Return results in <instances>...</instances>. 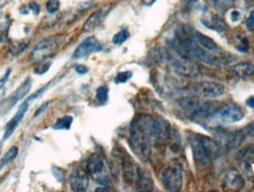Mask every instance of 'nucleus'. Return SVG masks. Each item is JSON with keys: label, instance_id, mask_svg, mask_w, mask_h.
<instances>
[{"label": "nucleus", "instance_id": "1", "mask_svg": "<svg viewBox=\"0 0 254 192\" xmlns=\"http://www.w3.org/2000/svg\"><path fill=\"white\" fill-rule=\"evenodd\" d=\"M171 127L163 119H154L150 116H139L132 121L129 140L132 149L140 157L148 156L151 142H165L170 138Z\"/></svg>", "mask_w": 254, "mask_h": 192}, {"label": "nucleus", "instance_id": "2", "mask_svg": "<svg viewBox=\"0 0 254 192\" xmlns=\"http://www.w3.org/2000/svg\"><path fill=\"white\" fill-rule=\"evenodd\" d=\"M189 142L196 165H207L219 156L218 144L208 137L198 133H190Z\"/></svg>", "mask_w": 254, "mask_h": 192}, {"label": "nucleus", "instance_id": "3", "mask_svg": "<svg viewBox=\"0 0 254 192\" xmlns=\"http://www.w3.org/2000/svg\"><path fill=\"white\" fill-rule=\"evenodd\" d=\"M66 36H51L39 41L31 52V60L33 63H43L47 58L53 57L60 46L64 44Z\"/></svg>", "mask_w": 254, "mask_h": 192}, {"label": "nucleus", "instance_id": "4", "mask_svg": "<svg viewBox=\"0 0 254 192\" xmlns=\"http://www.w3.org/2000/svg\"><path fill=\"white\" fill-rule=\"evenodd\" d=\"M245 117L243 108L233 103H228L218 107L208 120L217 123H237Z\"/></svg>", "mask_w": 254, "mask_h": 192}, {"label": "nucleus", "instance_id": "5", "mask_svg": "<svg viewBox=\"0 0 254 192\" xmlns=\"http://www.w3.org/2000/svg\"><path fill=\"white\" fill-rule=\"evenodd\" d=\"M183 170L180 166H170L163 172L161 181L167 191H178L183 187Z\"/></svg>", "mask_w": 254, "mask_h": 192}, {"label": "nucleus", "instance_id": "6", "mask_svg": "<svg viewBox=\"0 0 254 192\" xmlns=\"http://www.w3.org/2000/svg\"><path fill=\"white\" fill-rule=\"evenodd\" d=\"M87 169L92 177H93L98 183H109L110 178L106 172V166H105L103 157L99 155H92L87 162Z\"/></svg>", "mask_w": 254, "mask_h": 192}, {"label": "nucleus", "instance_id": "7", "mask_svg": "<svg viewBox=\"0 0 254 192\" xmlns=\"http://www.w3.org/2000/svg\"><path fill=\"white\" fill-rule=\"evenodd\" d=\"M172 64L174 69H176V71L178 73H180L182 76L193 78V77L200 75L199 66L193 62V59H190L186 56H183V54H179V57L174 59Z\"/></svg>", "mask_w": 254, "mask_h": 192}, {"label": "nucleus", "instance_id": "8", "mask_svg": "<svg viewBox=\"0 0 254 192\" xmlns=\"http://www.w3.org/2000/svg\"><path fill=\"white\" fill-rule=\"evenodd\" d=\"M194 92L198 96H200V97L213 99V98L221 97V96L224 95L225 89L224 86L219 84V83L202 82V83H199V84L195 86Z\"/></svg>", "mask_w": 254, "mask_h": 192}, {"label": "nucleus", "instance_id": "9", "mask_svg": "<svg viewBox=\"0 0 254 192\" xmlns=\"http://www.w3.org/2000/svg\"><path fill=\"white\" fill-rule=\"evenodd\" d=\"M30 89H31V81L30 79H27L26 82L23 83V85H21L17 91H14L13 94L9 96L8 98H6L4 101H1V104H0V113L4 114L7 111L11 110V108L13 107L14 105L20 100V99H23L25 96L28 94Z\"/></svg>", "mask_w": 254, "mask_h": 192}, {"label": "nucleus", "instance_id": "10", "mask_svg": "<svg viewBox=\"0 0 254 192\" xmlns=\"http://www.w3.org/2000/svg\"><path fill=\"white\" fill-rule=\"evenodd\" d=\"M101 50H103V46H101L99 41L95 39L94 37H90V38H86V39L79 45L77 50L74 51L73 57H74L75 59L85 58V57L90 56L92 53L99 52Z\"/></svg>", "mask_w": 254, "mask_h": 192}, {"label": "nucleus", "instance_id": "11", "mask_svg": "<svg viewBox=\"0 0 254 192\" xmlns=\"http://www.w3.org/2000/svg\"><path fill=\"white\" fill-rule=\"evenodd\" d=\"M68 183L72 191L84 192L88 188V177L82 170H74L69 175Z\"/></svg>", "mask_w": 254, "mask_h": 192}, {"label": "nucleus", "instance_id": "12", "mask_svg": "<svg viewBox=\"0 0 254 192\" xmlns=\"http://www.w3.org/2000/svg\"><path fill=\"white\" fill-rule=\"evenodd\" d=\"M245 185V181L241 177V175L237 170H230L225 176L224 178V187L227 189V190H241Z\"/></svg>", "mask_w": 254, "mask_h": 192}, {"label": "nucleus", "instance_id": "13", "mask_svg": "<svg viewBox=\"0 0 254 192\" xmlns=\"http://www.w3.org/2000/svg\"><path fill=\"white\" fill-rule=\"evenodd\" d=\"M228 72L232 76L238 77V78H247V77H251L254 73V64L250 62H241L234 64V65L230 66Z\"/></svg>", "mask_w": 254, "mask_h": 192}, {"label": "nucleus", "instance_id": "14", "mask_svg": "<svg viewBox=\"0 0 254 192\" xmlns=\"http://www.w3.org/2000/svg\"><path fill=\"white\" fill-rule=\"evenodd\" d=\"M28 108V103L27 101H25V103L21 105L20 107H19V110L17 113H15V116L12 118L11 120L8 121L7 125H6V129H5V134H4V140H6L9 137L12 136V133L14 132V130L17 129V126L19 125V123H20V120L23 119L25 112L27 111Z\"/></svg>", "mask_w": 254, "mask_h": 192}, {"label": "nucleus", "instance_id": "15", "mask_svg": "<svg viewBox=\"0 0 254 192\" xmlns=\"http://www.w3.org/2000/svg\"><path fill=\"white\" fill-rule=\"evenodd\" d=\"M193 37H194L196 43H198L200 46H201L202 49H205L206 51H217L218 50V45L215 44V41L212 39V38L205 36V34L201 33V32L194 31L193 32Z\"/></svg>", "mask_w": 254, "mask_h": 192}, {"label": "nucleus", "instance_id": "16", "mask_svg": "<svg viewBox=\"0 0 254 192\" xmlns=\"http://www.w3.org/2000/svg\"><path fill=\"white\" fill-rule=\"evenodd\" d=\"M136 190L139 191H152L153 190V182L150 175L146 171H139L138 177H136Z\"/></svg>", "mask_w": 254, "mask_h": 192}, {"label": "nucleus", "instance_id": "17", "mask_svg": "<svg viewBox=\"0 0 254 192\" xmlns=\"http://www.w3.org/2000/svg\"><path fill=\"white\" fill-rule=\"evenodd\" d=\"M103 17H104V12L101 11V9L94 12L93 14H91L90 18L87 19L86 22H85L84 31L88 32V31L94 30V28H97L100 25V22L103 21Z\"/></svg>", "mask_w": 254, "mask_h": 192}, {"label": "nucleus", "instance_id": "18", "mask_svg": "<svg viewBox=\"0 0 254 192\" xmlns=\"http://www.w3.org/2000/svg\"><path fill=\"white\" fill-rule=\"evenodd\" d=\"M123 171H124V177H125L126 182H128V183H133V182L136 181L139 170L135 168V165L133 164V163L124 162Z\"/></svg>", "mask_w": 254, "mask_h": 192}, {"label": "nucleus", "instance_id": "19", "mask_svg": "<svg viewBox=\"0 0 254 192\" xmlns=\"http://www.w3.org/2000/svg\"><path fill=\"white\" fill-rule=\"evenodd\" d=\"M73 118L71 116H65L63 118H59L58 120L56 121V124L53 125V129L55 130H68L72 125Z\"/></svg>", "mask_w": 254, "mask_h": 192}, {"label": "nucleus", "instance_id": "20", "mask_svg": "<svg viewBox=\"0 0 254 192\" xmlns=\"http://www.w3.org/2000/svg\"><path fill=\"white\" fill-rule=\"evenodd\" d=\"M28 43H30L28 40L15 41V43H13L9 46V52H11V54H13V56H18V54H20L25 49H26Z\"/></svg>", "mask_w": 254, "mask_h": 192}, {"label": "nucleus", "instance_id": "21", "mask_svg": "<svg viewBox=\"0 0 254 192\" xmlns=\"http://www.w3.org/2000/svg\"><path fill=\"white\" fill-rule=\"evenodd\" d=\"M109 99V88L107 86H100L97 90V100L99 101L100 104H105Z\"/></svg>", "mask_w": 254, "mask_h": 192}, {"label": "nucleus", "instance_id": "22", "mask_svg": "<svg viewBox=\"0 0 254 192\" xmlns=\"http://www.w3.org/2000/svg\"><path fill=\"white\" fill-rule=\"evenodd\" d=\"M128 37H129L128 32H127L126 30H122L113 37L112 41H113V44H116V45H122L123 43H125V41L128 39Z\"/></svg>", "mask_w": 254, "mask_h": 192}, {"label": "nucleus", "instance_id": "23", "mask_svg": "<svg viewBox=\"0 0 254 192\" xmlns=\"http://www.w3.org/2000/svg\"><path fill=\"white\" fill-rule=\"evenodd\" d=\"M17 156H18V148H17V146H13V148L9 149L7 153H6L4 159H2V162L5 163V165H7L11 162H13Z\"/></svg>", "mask_w": 254, "mask_h": 192}, {"label": "nucleus", "instance_id": "24", "mask_svg": "<svg viewBox=\"0 0 254 192\" xmlns=\"http://www.w3.org/2000/svg\"><path fill=\"white\" fill-rule=\"evenodd\" d=\"M209 27L214 28V30H217V31H224L225 28H226V24H225L222 20H220L219 18L214 17L213 19H212V22H209Z\"/></svg>", "mask_w": 254, "mask_h": 192}, {"label": "nucleus", "instance_id": "25", "mask_svg": "<svg viewBox=\"0 0 254 192\" xmlns=\"http://www.w3.org/2000/svg\"><path fill=\"white\" fill-rule=\"evenodd\" d=\"M132 77V72L127 71V72H120L117 75L116 79H114V82L117 83V84H124V83H126L128 81L129 78Z\"/></svg>", "mask_w": 254, "mask_h": 192}, {"label": "nucleus", "instance_id": "26", "mask_svg": "<svg viewBox=\"0 0 254 192\" xmlns=\"http://www.w3.org/2000/svg\"><path fill=\"white\" fill-rule=\"evenodd\" d=\"M60 7L59 0H49L46 4V9L50 12V13H55Z\"/></svg>", "mask_w": 254, "mask_h": 192}, {"label": "nucleus", "instance_id": "27", "mask_svg": "<svg viewBox=\"0 0 254 192\" xmlns=\"http://www.w3.org/2000/svg\"><path fill=\"white\" fill-rule=\"evenodd\" d=\"M212 1H213V4L220 9L230 7V6L233 4V0H212Z\"/></svg>", "mask_w": 254, "mask_h": 192}, {"label": "nucleus", "instance_id": "28", "mask_svg": "<svg viewBox=\"0 0 254 192\" xmlns=\"http://www.w3.org/2000/svg\"><path fill=\"white\" fill-rule=\"evenodd\" d=\"M50 69V63H45V64H39V65H37V67L36 69H34V73H36V75H44V73H45L47 70Z\"/></svg>", "mask_w": 254, "mask_h": 192}, {"label": "nucleus", "instance_id": "29", "mask_svg": "<svg viewBox=\"0 0 254 192\" xmlns=\"http://www.w3.org/2000/svg\"><path fill=\"white\" fill-rule=\"evenodd\" d=\"M246 24L249 28H253L254 27V11H252L249 15V18H247L246 20Z\"/></svg>", "mask_w": 254, "mask_h": 192}, {"label": "nucleus", "instance_id": "30", "mask_svg": "<svg viewBox=\"0 0 254 192\" xmlns=\"http://www.w3.org/2000/svg\"><path fill=\"white\" fill-rule=\"evenodd\" d=\"M75 71H77L79 75H85V73L88 72V69L84 65H77L75 66Z\"/></svg>", "mask_w": 254, "mask_h": 192}, {"label": "nucleus", "instance_id": "31", "mask_svg": "<svg viewBox=\"0 0 254 192\" xmlns=\"http://www.w3.org/2000/svg\"><path fill=\"white\" fill-rule=\"evenodd\" d=\"M196 1H198V0H186V1H185L186 8L187 9H190V8L193 7V6L196 4Z\"/></svg>", "mask_w": 254, "mask_h": 192}, {"label": "nucleus", "instance_id": "32", "mask_svg": "<svg viewBox=\"0 0 254 192\" xmlns=\"http://www.w3.org/2000/svg\"><path fill=\"white\" fill-rule=\"evenodd\" d=\"M47 106H49V103H45V104H43V105H41V106H40V107L38 108V110H37L36 114H34V116H39V114L43 113V111H45Z\"/></svg>", "mask_w": 254, "mask_h": 192}, {"label": "nucleus", "instance_id": "33", "mask_svg": "<svg viewBox=\"0 0 254 192\" xmlns=\"http://www.w3.org/2000/svg\"><path fill=\"white\" fill-rule=\"evenodd\" d=\"M30 7H33V8H32V11H33L36 14L39 13V11H40V9H39V5L36 4V2H31Z\"/></svg>", "mask_w": 254, "mask_h": 192}, {"label": "nucleus", "instance_id": "34", "mask_svg": "<svg viewBox=\"0 0 254 192\" xmlns=\"http://www.w3.org/2000/svg\"><path fill=\"white\" fill-rule=\"evenodd\" d=\"M231 17H232V20L237 21V20H239L240 13H239V12H237V11H233V12H232V13H231Z\"/></svg>", "mask_w": 254, "mask_h": 192}, {"label": "nucleus", "instance_id": "35", "mask_svg": "<svg viewBox=\"0 0 254 192\" xmlns=\"http://www.w3.org/2000/svg\"><path fill=\"white\" fill-rule=\"evenodd\" d=\"M246 104H247V106H250L251 108H253L254 110V96H252V97H250L249 99H247Z\"/></svg>", "mask_w": 254, "mask_h": 192}, {"label": "nucleus", "instance_id": "36", "mask_svg": "<svg viewBox=\"0 0 254 192\" xmlns=\"http://www.w3.org/2000/svg\"><path fill=\"white\" fill-rule=\"evenodd\" d=\"M141 1H142V4L146 6H151V5H153L157 0H141Z\"/></svg>", "mask_w": 254, "mask_h": 192}, {"label": "nucleus", "instance_id": "37", "mask_svg": "<svg viewBox=\"0 0 254 192\" xmlns=\"http://www.w3.org/2000/svg\"><path fill=\"white\" fill-rule=\"evenodd\" d=\"M4 165H5V163H4V162H2V161L0 162V170H1V168H2V166H4Z\"/></svg>", "mask_w": 254, "mask_h": 192}]
</instances>
